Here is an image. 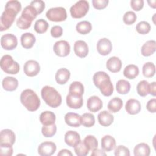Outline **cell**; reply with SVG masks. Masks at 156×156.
Masks as SVG:
<instances>
[{"label": "cell", "mask_w": 156, "mask_h": 156, "mask_svg": "<svg viewBox=\"0 0 156 156\" xmlns=\"http://www.w3.org/2000/svg\"><path fill=\"white\" fill-rule=\"evenodd\" d=\"M21 10V2L16 0L7 2L5 10L0 18V30H7L13 23L17 14Z\"/></svg>", "instance_id": "cell-1"}, {"label": "cell", "mask_w": 156, "mask_h": 156, "mask_svg": "<svg viewBox=\"0 0 156 156\" xmlns=\"http://www.w3.org/2000/svg\"><path fill=\"white\" fill-rule=\"evenodd\" d=\"M94 85L100 90L101 93L105 96H110L113 92V85L110 77L104 71L96 72L93 77Z\"/></svg>", "instance_id": "cell-2"}, {"label": "cell", "mask_w": 156, "mask_h": 156, "mask_svg": "<svg viewBox=\"0 0 156 156\" xmlns=\"http://www.w3.org/2000/svg\"><path fill=\"white\" fill-rule=\"evenodd\" d=\"M21 104L30 112H35L40 105V100L38 95L31 89H26L20 95Z\"/></svg>", "instance_id": "cell-3"}, {"label": "cell", "mask_w": 156, "mask_h": 156, "mask_svg": "<svg viewBox=\"0 0 156 156\" xmlns=\"http://www.w3.org/2000/svg\"><path fill=\"white\" fill-rule=\"evenodd\" d=\"M41 95L46 104L52 108H57L62 104L60 94L52 87H43L41 90Z\"/></svg>", "instance_id": "cell-4"}, {"label": "cell", "mask_w": 156, "mask_h": 156, "mask_svg": "<svg viewBox=\"0 0 156 156\" xmlns=\"http://www.w3.org/2000/svg\"><path fill=\"white\" fill-rule=\"evenodd\" d=\"M1 68L5 73L10 74H17L20 69V65L15 62L13 57L8 54L4 55L1 58Z\"/></svg>", "instance_id": "cell-5"}, {"label": "cell", "mask_w": 156, "mask_h": 156, "mask_svg": "<svg viewBox=\"0 0 156 156\" xmlns=\"http://www.w3.org/2000/svg\"><path fill=\"white\" fill-rule=\"evenodd\" d=\"M88 10V2L85 0H80L71 7L70 13L71 16L74 18H81L85 16Z\"/></svg>", "instance_id": "cell-6"}, {"label": "cell", "mask_w": 156, "mask_h": 156, "mask_svg": "<svg viewBox=\"0 0 156 156\" xmlns=\"http://www.w3.org/2000/svg\"><path fill=\"white\" fill-rule=\"evenodd\" d=\"M46 18L54 22H61L65 21L67 18L66 10L64 7H56L49 9L46 13Z\"/></svg>", "instance_id": "cell-7"}, {"label": "cell", "mask_w": 156, "mask_h": 156, "mask_svg": "<svg viewBox=\"0 0 156 156\" xmlns=\"http://www.w3.org/2000/svg\"><path fill=\"white\" fill-rule=\"evenodd\" d=\"M55 54L58 57H66L70 53L71 47L69 43L66 40H59L56 41L53 46Z\"/></svg>", "instance_id": "cell-8"}, {"label": "cell", "mask_w": 156, "mask_h": 156, "mask_svg": "<svg viewBox=\"0 0 156 156\" xmlns=\"http://www.w3.org/2000/svg\"><path fill=\"white\" fill-rule=\"evenodd\" d=\"M16 37L12 34H6L1 38V45L5 50H13L17 46Z\"/></svg>", "instance_id": "cell-9"}, {"label": "cell", "mask_w": 156, "mask_h": 156, "mask_svg": "<svg viewBox=\"0 0 156 156\" xmlns=\"http://www.w3.org/2000/svg\"><path fill=\"white\" fill-rule=\"evenodd\" d=\"M23 70L24 74L29 77L37 76L40 71V66L38 62L34 60H27L24 65Z\"/></svg>", "instance_id": "cell-10"}, {"label": "cell", "mask_w": 156, "mask_h": 156, "mask_svg": "<svg viewBox=\"0 0 156 156\" xmlns=\"http://www.w3.org/2000/svg\"><path fill=\"white\" fill-rule=\"evenodd\" d=\"M56 144L52 141H44L38 147V153L41 156H51L56 151Z\"/></svg>", "instance_id": "cell-11"}, {"label": "cell", "mask_w": 156, "mask_h": 156, "mask_svg": "<svg viewBox=\"0 0 156 156\" xmlns=\"http://www.w3.org/2000/svg\"><path fill=\"white\" fill-rule=\"evenodd\" d=\"M67 105L71 108L78 109L82 107L83 100L82 95L69 93L66 98Z\"/></svg>", "instance_id": "cell-12"}, {"label": "cell", "mask_w": 156, "mask_h": 156, "mask_svg": "<svg viewBox=\"0 0 156 156\" xmlns=\"http://www.w3.org/2000/svg\"><path fill=\"white\" fill-rule=\"evenodd\" d=\"M96 48L99 54L105 56L109 54L112 51V44L109 39L103 38L98 41Z\"/></svg>", "instance_id": "cell-13"}, {"label": "cell", "mask_w": 156, "mask_h": 156, "mask_svg": "<svg viewBox=\"0 0 156 156\" xmlns=\"http://www.w3.org/2000/svg\"><path fill=\"white\" fill-rule=\"evenodd\" d=\"M16 136L14 132L10 129H4L0 133V144L13 146L15 142Z\"/></svg>", "instance_id": "cell-14"}, {"label": "cell", "mask_w": 156, "mask_h": 156, "mask_svg": "<svg viewBox=\"0 0 156 156\" xmlns=\"http://www.w3.org/2000/svg\"><path fill=\"white\" fill-rule=\"evenodd\" d=\"M74 51L79 57L84 58L89 52L88 44L83 40H77L74 44Z\"/></svg>", "instance_id": "cell-15"}, {"label": "cell", "mask_w": 156, "mask_h": 156, "mask_svg": "<svg viewBox=\"0 0 156 156\" xmlns=\"http://www.w3.org/2000/svg\"><path fill=\"white\" fill-rule=\"evenodd\" d=\"M103 106L102 100L97 96L90 97L87 102V108L91 112H97L100 110Z\"/></svg>", "instance_id": "cell-16"}, {"label": "cell", "mask_w": 156, "mask_h": 156, "mask_svg": "<svg viewBox=\"0 0 156 156\" xmlns=\"http://www.w3.org/2000/svg\"><path fill=\"white\" fill-rule=\"evenodd\" d=\"M64 140L67 145L73 147L81 141L79 133L73 130H69L65 133Z\"/></svg>", "instance_id": "cell-17"}, {"label": "cell", "mask_w": 156, "mask_h": 156, "mask_svg": "<svg viewBox=\"0 0 156 156\" xmlns=\"http://www.w3.org/2000/svg\"><path fill=\"white\" fill-rule=\"evenodd\" d=\"M65 121L67 125L73 127H78L81 125V116L79 114L68 112L64 117Z\"/></svg>", "instance_id": "cell-18"}, {"label": "cell", "mask_w": 156, "mask_h": 156, "mask_svg": "<svg viewBox=\"0 0 156 156\" xmlns=\"http://www.w3.org/2000/svg\"><path fill=\"white\" fill-rule=\"evenodd\" d=\"M141 105L139 101L135 99H129L125 105L126 112L130 115H136L141 111Z\"/></svg>", "instance_id": "cell-19"}, {"label": "cell", "mask_w": 156, "mask_h": 156, "mask_svg": "<svg viewBox=\"0 0 156 156\" xmlns=\"http://www.w3.org/2000/svg\"><path fill=\"white\" fill-rule=\"evenodd\" d=\"M106 67L112 73H118L122 68L121 60L116 56L112 57L107 61Z\"/></svg>", "instance_id": "cell-20"}, {"label": "cell", "mask_w": 156, "mask_h": 156, "mask_svg": "<svg viewBox=\"0 0 156 156\" xmlns=\"http://www.w3.org/2000/svg\"><path fill=\"white\" fill-rule=\"evenodd\" d=\"M102 149L106 152H110L116 147V140L111 135H106L101 138Z\"/></svg>", "instance_id": "cell-21"}, {"label": "cell", "mask_w": 156, "mask_h": 156, "mask_svg": "<svg viewBox=\"0 0 156 156\" xmlns=\"http://www.w3.org/2000/svg\"><path fill=\"white\" fill-rule=\"evenodd\" d=\"M70 71L65 68L58 69L55 73V79L57 83L60 85H63L66 83L70 78Z\"/></svg>", "instance_id": "cell-22"}, {"label": "cell", "mask_w": 156, "mask_h": 156, "mask_svg": "<svg viewBox=\"0 0 156 156\" xmlns=\"http://www.w3.org/2000/svg\"><path fill=\"white\" fill-rule=\"evenodd\" d=\"M98 119L99 123L101 126L104 127H108L113 123L114 121V117L108 112L104 110L98 114Z\"/></svg>", "instance_id": "cell-23"}, {"label": "cell", "mask_w": 156, "mask_h": 156, "mask_svg": "<svg viewBox=\"0 0 156 156\" xmlns=\"http://www.w3.org/2000/svg\"><path fill=\"white\" fill-rule=\"evenodd\" d=\"M3 88L7 91H13L16 90L18 86V80L13 77H5L2 81Z\"/></svg>", "instance_id": "cell-24"}, {"label": "cell", "mask_w": 156, "mask_h": 156, "mask_svg": "<svg viewBox=\"0 0 156 156\" xmlns=\"http://www.w3.org/2000/svg\"><path fill=\"white\" fill-rule=\"evenodd\" d=\"M35 41V37L32 33L26 32L21 36V43L22 46L25 49H30L32 48Z\"/></svg>", "instance_id": "cell-25"}, {"label": "cell", "mask_w": 156, "mask_h": 156, "mask_svg": "<svg viewBox=\"0 0 156 156\" xmlns=\"http://www.w3.org/2000/svg\"><path fill=\"white\" fill-rule=\"evenodd\" d=\"M156 49V42L154 40L147 41L143 44L141 49V54L144 57H148L153 54Z\"/></svg>", "instance_id": "cell-26"}, {"label": "cell", "mask_w": 156, "mask_h": 156, "mask_svg": "<svg viewBox=\"0 0 156 156\" xmlns=\"http://www.w3.org/2000/svg\"><path fill=\"white\" fill-rule=\"evenodd\" d=\"M55 115L51 111L43 112L40 115V121L43 126L53 124L55 123Z\"/></svg>", "instance_id": "cell-27"}, {"label": "cell", "mask_w": 156, "mask_h": 156, "mask_svg": "<svg viewBox=\"0 0 156 156\" xmlns=\"http://www.w3.org/2000/svg\"><path fill=\"white\" fill-rule=\"evenodd\" d=\"M151 153L149 146L145 143H141L136 145L133 149L135 156H149Z\"/></svg>", "instance_id": "cell-28"}, {"label": "cell", "mask_w": 156, "mask_h": 156, "mask_svg": "<svg viewBox=\"0 0 156 156\" xmlns=\"http://www.w3.org/2000/svg\"><path fill=\"white\" fill-rule=\"evenodd\" d=\"M139 74L138 67L133 64H130L126 66L124 69L123 74L124 77L129 79H135Z\"/></svg>", "instance_id": "cell-29"}, {"label": "cell", "mask_w": 156, "mask_h": 156, "mask_svg": "<svg viewBox=\"0 0 156 156\" xmlns=\"http://www.w3.org/2000/svg\"><path fill=\"white\" fill-rule=\"evenodd\" d=\"M123 105V102L122 99L118 97L112 98L108 103L107 107L110 112L112 113H116L119 112Z\"/></svg>", "instance_id": "cell-30"}, {"label": "cell", "mask_w": 156, "mask_h": 156, "mask_svg": "<svg viewBox=\"0 0 156 156\" xmlns=\"http://www.w3.org/2000/svg\"><path fill=\"white\" fill-rule=\"evenodd\" d=\"M116 89L117 92L121 94H127L130 90V82L125 79H120L116 83Z\"/></svg>", "instance_id": "cell-31"}, {"label": "cell", "mask_w": 156, "mask_h": 156, "mask_svg": "<svg viewBox=\"0 0 156 156\" xmlns=\"http://www.w3.org/2000/svg\"><path fill=\"white\" fill-rule=\"evenodd\" d=\"M76 30L78 33L85 35L90 33L92 29L91 23L88 21H82L78 23L76 26Z\"/></svg>", "instance_id": "cell-32"}, {"label": "cell", "mask_w": 156, "mask_h": 156, "mask_svg": "<svg viewBox=\"0 0 156 156\" xmlns=\"http://www.w3.org/2000/svg\"><path fill=\"white\" fill-rule=\"evenodd\" d=\"M142 73L144 77L149 78L155 75V66L152 62H146L143 66Z\"/></svg>", "instance_id": "cell-33"}, {"label": "cell", "mask_w": 156, "mask_h": 156, "mask_svg": "<svg viewBox=\"0 0 156 156\" xmlns=\"http://www.w3.org/2000/svg\"><path fill=\"white\" fill-rule=\"evenodd\" d=\"M95 123L94 116L90 113H85L81 116V124L86 127H91Z\"/></svg>", "instance_id": "cell-34"}, {"label": "cell", "mask_w": 156, "mask_h": 156, "mask_svg": "<svg viewBox=\"0 0 156 156\" xmlns=\"http://www.w3.org/2000/svg\"><path fill=\"white\" fill-rule=\"evenodd\" d=\"M49 24L44 19H39L37 20L34 24V30L38 34H43L46 32L48 29Z\"/></svg>", "instance_id": "cell-35"}, {"label": "cell", "mask_w": 156, "mask_h": 156, "mask_svg": "<svg viewBox=\"0 0 156 156\" xmlns=\"http://www.w3.org/2000/svg\"><path fill=\"white\" fill-rule=\"evenodd\" d=\"M69 93L82 96L84 93V87L80 82L74 81L69 85Z\"/></svg>", "instance_id": "cell-36"}, {"label": "cell", "mask_w": 156, "mask_h": 156, "mask_svg": "<svg viewBox=\"0 0 156 156\" xmlns=\"http://www.w3.org/2000/svg\"><path fill=\"white\" fill-rule=\"evenodd\" d=\"M149 83L145 80H141L136 86V91L138 94L142 97H144L149 94Z\"/></svg>", "instance_id": "cell-37"}, {"label": "cell", "mask_w": 156, "mask_h": 156, "mask_svg": "<svg viewBox=\"0 0 156 156\" xmlns=\"http://www.w3.org/2000/svg\"><path fill=\"white\" fill-rule=\"evenodd\" d=\"M74 152L78 156H86L89 153L90 149L86 146L83 141H80L74 147Z\"/></svg>", "instance_id": "cell-38"}, {"label": "cell", "mask_w": 156, "mask_h": 156, "mask_svg": "<svg viewBox=\"0 0 156 156\" xmlns=\"http://www.w3.org/2000/svg\"><path fill=\"white\" fill-rule=\"evenodd\" d=\"M83 141L86 146L88 147V148L90 149V151H93L98 148V141L94 136L88 135L85 136Z\"/></svg>", "instance_id": "cell-39"}, {"label": "cell", "mask_w": 156, "mask_h": 156, "mask_svg": "<svg viewBox=\"0 0 156 156\" xmlns=\"http://www.w3.org/2000/svg\"><path fill=\"white\" fill-rule=\"evenodd\" d=\"M151 28L150 24L146 21H141L136 26V30L138 33L142 35L148 34L151 30Z\"/></svg>", "instance_id": "cell-40"}, {"label": "cell", "mask_w": 156, "mask_h": 156, "mask_svg": "<svg viewBox=\"0 0 156 156\" xmlns=\"http://www.w3.org/2000/svg\"><path fill=\"white\" fill-rule=\"evenodd\" d=\"M57 132V126L54 124L48 126H43L41 128V133L45 137H52Z\"/></svg>", "instance_id": "cell-41"}, {"label": "cell", "mask_w": 156, "mask_h": 156, "mask_svg": "<svg viewBox=\"0 0 156 156\" xmlns=\"http://www.w3.org/2000/svg\"><path fill=\"white\" fill-rule=\"evenodd\" d=\"M137 16L135 12L132 11L126 12L123 16V21L127 25H131L133 24L136 20Z\"/></svg>", "instance_id": "cell-42"}, {"label": "cell", "mask_w": 156, "mask_h": 156, "mask_svg": "<svg viewBox=\"0 0 156 156\" xmlns=\"http://www.w3.org/2000/svg\"><path fill=\"white\" fill-rule=\"evenodd\" d=\"M30 5H32L35 9L38 15L42 13L44 9H45V3L43 1H41V0L32 1L30 2Z\"/></svg>", "instance_id": "cell-43"}, {"label": "cell", "mask_w": 156, "mask_h": 156, "mask_svg": "<svg viewBox=\"0 0 156 156\" xmlns=\"http://www.w3.org/2000/svg\"><path fill=\"white\" fill-rule=\"evenodd\" d=\"M114 154L116 156H129L130 151L126 146L119 145L115 148Z\"/></svg>", "instance_id": "cell-44"}, {"label": "cell", "mask_w": 156, "mask_h": 156, "mask_svg": "<svg viewBox=\"0 0 156 156\" xmlns=\"http://www.w3.org/2000/svg\"><path fill=\"white\" fill-rule=\"evenodd\" d=\"M12 146L7 144H0V154L1 155L11 156L13 154Z\"/></svg>", "instance_id": "cell-45"}, {"label": "cell", "mask_w": 156, "mask_h": 156, "mask_svg": "<svg viewBox=\"0 0 156 156\" xmlns=\"http://www.w3.org/2000/svg\"><path fill=\"white\" fill-rule=\"evenodd\" d=\"M108 2V0H93L92 4L96 9L101 10L107 6Z\"/></svg>", "instance_id": "cell-46"}, {"label": "cell", "mask_w": 156, "mask_h": 156, "mask_svg": "<svg viewBox=\"0 0 156 156\" xmlns=\"http://www.w3.org/2000/svg\"><path fill=\"white\" fill-rule=\"evenodd\" d=\"M51 34L54 38H59L63 34V28L60 26H54L51 29Z\"/></svg>", "instance_id": "cell-47"}, {"label": "cell", "mask_w": 156, "mask_h": 156, "mask_svg": "<svg viewBox=\"0 0 156 156\" xmlns=\"http://www.w3.org/2000/svg\"><path fill=\"white\" fill-rule=\"evenodd\" d=\"M130 6L135 11H140L144 6V1L143 0H132Z\"/></svg>", "instance_id": "cell-48"}, {"label": "cell", "mask_w": 156, "mask_h": 156, "mask_svg": "<svg viewBox=\"0 0 156 156\" xmlns=\"http://www.w3.org/2000/svg\"><path fill=\"white\" fill-rule=\"evenodd\" d=\"M147 110L151 113H155L156 112V99H150L146 104Z\"/></svg>", "instance_id": "cell-49"}, {"label": "cell", "mask_w": 156, "mask_h": 156, "mask_svg": "<svg viewBox=\"0 0 156 156\" xmlns=\"http://www.w3.org/2000/svg\"><path fill=\"white\" fill-rule=\"evenodd\" d=\"M149 94H151L153 96L156 95V84L155 82H153L149 84Z\"/></svg>", "instance_id": "cell-50"}, {"label": "cell", "mask_w": 156, "mask_h": 156, "mask_svg": "<svg viewBox=\"0 0 156 156\" xmlns=\"http://www.w3.org/2000/svg\"><path fill=\"white\" fill-rule=\"evenodd\" d=\"M91 156H98V155H100V156H103V155H106V154L105 152H104V151L102 149H95L94 150L92 151V153L91 154Z\"/></svg>", "instance_id": "cell-51"}, {"label": "cell", "mask_w": 156, "mask_h": 156, "mask_svg": "<svg viewBox=\"0 0 156 156\" xmlns=\"http://www.w3.org/2000/svg\"><path fill=\"white\" fill-rule=\"evenodd\" d=\"M58 156H64V155H67V156H72L73 154L72 152L66 149H63L60 151V152L57 154Z\"/></svg>", "instance_id": "cell-52"}, {"label": "cell", "mask_w": 156, "mask_h": 156, "mask_svg": "<svg viewBox=\"0 0 156 156\" xmlns=\"http://www.w3.org/2000/svg\"><path fill=\"white\" fill-rule=\"evenodd\" d=\"M155 1H148L147 2L150 7L155 9Z\"/></svg>", "instance_id": "cell-53"}]
</instances>
